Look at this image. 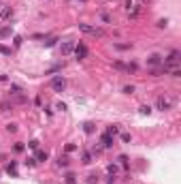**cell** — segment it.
<instances>
[{
    "instance_id": "25",
    "label": "cell",
    "mask_w": 181,
    "mask_h": 184,
    "mask_svg": "<svg viewBox=\"0 0 181 184\" xmlns=\"http://www.w3.org/2000/svg\"><path fill=\"white\" fill-rule=\"evenodd\" d=\"M0 54H2V56H11V47H5V45H0Z\"/></svg>"
},
{
    "instance_id": "38",
    "label": "cell",
    "mask_w": 181,
    "mask_h": 184,
    "mask_svg": "<svg viewBox=\"0 0 181 184\" xmlns=\"http://www.w3.org/2000/svg\"><path fill=\"white\" fill-rule=\"evenodd\" d=\"M56 109H60V111H66V105H64V103H58V105H56Z\"/></svg>"
},
{
    "instance_id": "16",
    "label": "cell",
    "mask_w": 181,
    "mask_h": 184,
    "mask_svg": "<svg viewBox=\"0 0 181 184\" xmlns=\"http://www.w3.org/2000/svg\"><path fill=\"white\" fill-rule=\"evenodd\" d=\"M83 131H85L87 135H92V133H94V122H85V124H83Z\"/></svg>"
},
{
    "instance_id": "27",
    "label": "cell",
    "mask_w": 181,
    "mask_h": 184,
    "mask_svg": "<svg viewBox=\"0 0 181 184\" xmlns=\"http://www.w3.org/2000/svg\"><path fill=\"white\" fill-rule=\"evenodd\" d=\"M134 90H137L134 86H124V92H126V94H134Z\"/></svg>"
},
{
    "instance_id": "2",
    "label": "cell",
    "mask_w": 181,
    "mask_h": 184,
    "mask_svg": "<svg viewBox=\"0 0 181 184\" xmlns=\"http://www.w3.org/2000/svg\"><path fill=\"white\" fill-rule=\"evenodd\" d=\"M155 107L160 109V111H168V109L173 107V99H168V97H158Z\"/></svg>"
},
{
    "instance_id": "14",
    "label": "cell",
    "mask_w": 181,
    "mask_h": 184,
    "mask_svg": "<svg viewBox=\"0 0 181 184\" xmlns=\"http://www.w3.org/2000/svg\"><path fill=\"white\" fill-rule=\"evenodd\" d=\"M11 109H13L11 101H0V111H11Z\"/></svg>"
},
{
    "instance_id": "17",
    "label": "cell",
    "mask_w": 181,
    "mask_h": 184,
    "mask_svg": "<svg viewBox=\"0 0 181 184\" xmlns=\"http://www.w3.org/2000/svg\"><path fill=\"white\" fill-rule=\"evenodd\" d=\"M58 165L60 167H68V156H58Z\"/></svg>"
},
{
    "instance_id": "29",
    "label": "cell",
    "mask_w": 181,
    "mask_h": 184,
    "mask_svg": "<svg viewBox=\"0 0 181 184\" xmlns=\"http://www.w3.org/2000/svg\"><path fill=\"white\" fill-rule=\"evenodd\" d=\"M38 144H41V141H38V139H32V141H30V144H28V146H30V148H32V150H38Z\"/></svg>"
},
{
    "instance_id": "1",
    "label": "cell",
    "mask_w": 181,
    "mask_h": 184,
    "mask_svg": "<svg viewBox=\"0 0 181 184\" xmlns=\"http://www.w3.org/2000/svg\"><path fill=\"white\" fill-rule=\"evenodd\" d=\"M77 26H79V30H81V32H85V34H92V36H102V34H104L100 28H94V26L85 24V21H81V24H77Z\"/></svg>"
},
{
    "instance_id": "5",
    "label": "cell",
    "mask_w": 181,
    "mask_h": 184,
    "mask_svg": "<svg viewBox=\"0 0 181 184\" xmlns=\"http://www.w3.org/2000/svg\"><path fill=\"white\" fill-rule=\"evenodd\" d=\"M100 144H102V148H111L113 144H115V137H113V135H109V133H102V137H100Z\"/></svg>"
},
{
    "instance_id": "7",
    "label": "cell",
    "mask_w": 181,
    "mask_h": 184,
    "mask_svg": "<svg viewBox=\"0 0 181 184\" xmlns=\"http://www.w3.org/2000/svg\"><path fill=\"white\" fill-rule=\"evenodd\" d=\"M147 64H149V66H160V64H162V56H160V54H151V56L147 58Z\"/></svg>"
},
{
    "instance_id": "26",
    "label": "cell",
    "mask_w": 181,
    "mask_h": 184,
    "mask_svg": "<svg viewBox=\"0 0 181 184\" xmlns=\"http://www.w3.org/2000/svg\"><path fill=\"white\" fill-rule=\"evenodd\" d=\"M100 19L104 21V24H111V21H113V19H111V15H107V13H100Z\"/></svg>"
},
{
    "instance_id": "39",
    "label": "cell",
    "mask_w": 181,
    "mask_h": 184,
    "mask_svg": "<svg viewBox=\"0 0 181 184\" xmlns=\"http://www.w3.org/2000/svg\"><path fill=\"white\" fill-rule=\"evenodd\" d=\"M13 41H15V47H19V45H21V36H15Z\"/></svg>"
},
{
    "instance_id": "13",
    "label": "cell",
    "mask_w": 181,
    "mask_h": 184,
    "mask_svg": "<svg viewBox=\"0 0 181 184\" xmlns=\"http://www.w3.org/2000/svg\"><path fill=\"white\" fill-rule=\"evenodd\" d=\"M64 182H66V184H77V176H75L73 171H68V173L64 176Z\"/></svg>"
},
{
    "instance_id": "36",
    "label": "cell",
    "mask_w": 181,
    "mask_h": 184,
    "mask_svg": "<svg viewBox=\"0 0 181 184\" xmlns=\"http://www.w3.org/2000/svg\"><path fill=\"white\" fill-rule=\"evenodd\" d=\"M13 150H15V152H21V150H24V144H15Z\"/></svg>"
},
{
    "instance_id": "8",
    "label": "cell",
    "mask_w": 181,
    "mask_h": 184,
    "mask_svg": "<svg viewBox=\"0 0 181 184\" xmlns=\"http://www.w3.org/2000/svg\"><path fill=\"white\" fill-rule=\"evenodd\" d=\"M24 92V88H21L19 84H11V88H9V97H15V94H21Z\"/></svg>"
},
{
    "instance_id": "18",
    "label": "cell",
    "mask_w": 181,
    "mask_h": 184,
    "mask_svg": "<svg viewBox=\"0 0 181 184\" xmlns=\"http://www.w3.org/2000/svg\"><path fill=\"white\" fill-rule=\"evenodd\" d=\"M104 133H109V135H113V137H115V135L119 133V126H115V124H113V126H109V128H107Z\"/></svg>"
},
{
    "instance_id": "3",
    "label": "cell",
    "mask_w": 181,
    "mask_h": 184,
    "mask_svg": "<svg viewBox=\"0 0 181 184\" xmlns=\"http://www.w3.org/2000/svg\"><path fill=\"white\" fill-rule=\"evenodd\" d=\"M51 88H53L56 92H64V88H66V79H64L62 75H56V77L51 79Z\"/></svg>"
},
{
    "instance_id": "40",
    "label": "cell",
    "mask_w": 181,
    "mask_h": 184,
    "mask_svg": "<svg viewBox=\"0 0 181 184\" xmlns=\"http://www.w3.org/2000/svg\"><path fill=\"white\" fill-rule=\"evenodd\" d=\"M81 2H85V0H81Z\"/></svg>"
},
{
    "instance_id": "33",
    "label": "cell",
    "mask_w": 181,
    "mask_h": 184,
    "mask_svg": "<svg viewBox=\"0 0 181 184\" xmlns=\"http://www.w3.org/2000/svg\"><path fill=\"white\" fill-rule=\"evenodd\" d=\"M56 41H58V39H49V41H45V47H53Z\"/></svg>"
},
{
    "instance_id": "12",
    "label": "cell",
    "mask_w": 181,
    "mask_h": 184,
    "mask_svg": "<svg viewBox=\"0 0 181 184\" xmlns=\"http://www.w3.org/2000/svg\"><path fill=\"white\" fill-rule=\"evenodd\" d=\"M11 103H17V105H26V103H28V99L24 97V92H21V94H15V99H13Z\"/></svg>"
},
{
    "instance_id": "19",
    "label": "cell",
    "mask_w": 181,
    "mask_h": 184,
    "mask_svg": "<svg viewBox=\"0 0 181 184\" xmlns=\"http://www.w3.org/2000/svg\"><path fill=\"white\" fill-rule=\"evenodd\" d=\"M113 68H117V71H128L126 64H124V62H119V60H117V62H113Z\"/></svg>"
},
{
    "instance_id": "34",
    "label": "cell",
    "mask_w": 181,
    "mask_h": 184,
    "mask_svg": "<svg viewBox=\"0 0 181 184\" xmlns=\"http://www.w3.org/2000/svg\"><path fill=\"white\" fill-rule=\"evenodd\" d=\"M122 141H124V144H130V135H128V133H122Z\"/></svg>"
},
{
    "instance_id": "20",
    "label": "cell",
    "mask_w": 181,
    "mask_h": 184,
    "mask_svg": "<svg viewBox=\"0 0 181 184\" xmlns=\"http://www.w3.org/2000/svg\"><path fill=\"white\" fill-rule=\"evenodd\" d=\"M34 158H36V160H47V152H43V150H38Z\"/></svg>"
},
{
    "instance_id": "10",
    "label": "cell",
    "mask_w": 181,
    "mask_h": 184,
    "mask_svg": "<svg viewBox=\"0 0 181 184\" xmlns=\"http://www.w3.org/2000/svg\"><path fill=\"white\" fill-rule=\"evenodd\" d=\"M13 34V26L9 24V26H5V28H0V39H7V36H11Z\"/></svg>"
},
{
    "instance_id": "15",
    "label": "cell",
    "mask_w": 181,
    "mask_h": 184,
    "mask_svg": "<svg viewBox=\"0 0 181 184\" xmlns=\"http://www.w3.org/2000/svg\"><path fill=\"white\" fill-rule=\"evenodd\" d=\"M115 49H132V43H113Z\"/></svg>"
},
{
    "instance_id": "23",
    "label": "cell",
    "mask_w": 181,
    "mask_h": 184,
    "mask_svg": "<svg viewBox=\"0 0 181 184\" xmlns=\"http://www.w3.org/2000/svg\"><path fill=\"white\" fill-rule=\"evenodd\" d=\"M83 163H85V165L92 163V154H89V152H83Z\"/></svg>"
},
{
    "instance_id": "6",
    "label": "cell",
    "mask_w": 181,
    "mask_h": 184,
    "mask_svg": "<svg viewBox=\"0 0 181 184\" xmlns=\"http://www.w3.org/2000/svg\"><path fill=\"white\" fill-rule=\"evenodd\" d=\"M73 49H75V43H73V41H66V43H62V47H60L62 56H68Z\"/></svg>"
},
{
    "instance_id": "37",
    "label": "cell",
    "mask_w": 181,
    "mask_h": 184,
    "mask_svg": "<svg viewBox=\"0 0 181 184\" xmlns=\"http://www.w3.org/2000/svg\"><path fill=\"white\" fill-rule=\"evenodd\" d=\"M75 148H77V146H75V144H66V152H73V150H75Z\"/></svg>"
},
{
    "instance_id": "24",
    "label": "cell",
    "mask_w": 181,
    "mask_h": 184,
    "mask_svg": "<svg viewBox=\"0 0 181 184\" xmlns=\"http://www.w3.org/2000/svg\"><path fill=\"white\" fill-rule=\"evenodd\" d=\"M5 128H7L9 133H15V131H17V124H15V122H9V124H7Z\"/></svg>"
},
{
    "instance_id": "21",
    "label": "cell",
    "mask_w": 181,
    "mask_h": 184,
    "mask_svg": "<svg viewBox=\"0 0 181 184\" xmlns=\"http://www.w3.org/2000/svg\"><path fill=\"white\" fill-rule=\"evenodd\" d=\"M141 113H143V116H149V113H151V107L149 105H141V109H139Z\"/></svg>"
},
{
    "instance_id": "22",
    "label": "cell",
    "mask_w": 181,
    "mask_h": 184,
    "mask_svg": "<svg viewBox=\"0 0 181 184\" xmlns=\"http://www.w3.org/2000/svg\"><path fill=\"white\" fill-rule=\"evenodd\" d=\"M139 13H141V7H134V9H132V13H130V19H137V17H139Z\"/></svg>"
},
{
    "instance_id": "31",
    "label": "cell",
    "mask_w": 181,
    "mask_h": 184,
    "mask_svg": "<svg viewBox=\"0 0 181 184\" xmlns=\"http://www.w3.org/2000/svg\"><path fill=\"white\" fill-rule=\"evenodd\" d=\"M119 163H122L124 167H128V156H126V154H122V156H119Z\"/></svg>"
},
{
    "instance_id": "28",
    "label": "cell",
    "mask_w": 181,
    "mask_h": 184,
    "mask_svg": "<svg viewBox=\"0 0 181 184\" xmlns=\"http://www.w3.org/2000/svg\"><path fill=\"white\" fill-rule=\"evenodd\" d=\"M107 171H109L111 176H115V173H117V165H109V167H107Z\"/></svg>"
},
{
    "instance_id": "32",
    "label": "cell",
    "mask_w": 181,
    "mask_h": 184,
    "mask_svg": "<svg viewBox=\"0 0 181 184\" xmlns=\"http://www.w3.org/2000/svg\"><path fill=\"white\" fill-rule=\"evenodd\" d=\"M168 26V19H160L158 21V28H166Z\"/></svg>"
},
{
    "instance_id": "4",
    "label": "cell",
    "mask_w": 181,
    "mask_h": 184,
    "mask_svg": "<svg viewBox=\"0 0 181 184\" xmlns=\"http://www.w3.org/2000/svg\"><path fill=\"white\" fill-rule=\"evenodd\" d=\"M75 56H77V60H85L87 58V47H85V45L83 43H79V45H75Z\"/></svg>"
},
{
    "instance_id": "11",
    "label": "cell",
    "mask_w": 181,
    "mask_h": 184,
    "mask_svg": "<svg viewBox=\"0 0 181 184\" xmlns=\"http://www.w3.org/2000/svg\"><path fill=\"white\" fill-rule=\"evenodd\" d=\"M0 17H2V19H9V17H13V9H11V7L0 9Z\"/></svg>"
},
{
    "instance_id": "35",
    "label": "cell",
    "mask_w": 181,
    "mask_h": 184,
    "mask_svg": "<svg viewBox=\"0 0 181 184\" xmlns=\"http://www.w3.org/2000/svg\"><path fill=\"white\" fill-rule=\"evenodd\" d=\"M87 184H98V178H96V176H89V178H87Z\"/></svg>"
},
{
    "instance_id": "9",
    "label": "cell",
    "mask_w": 181,
    "mask_h": 184,
    "mask_svg": "<svg viewBox=\"0 0 181 184\" xmlns=\"http://www.w3.org/2000/svg\"><path fill=\"white\" fill-rule=\"evenodd\" d=\"M7 173L13 176V178H17V163H15V160H11V163L7 165Z\"/></svg>"
},
{
    "instance_id": "30",
    "label": "cell",
    "mask_w": 181,
    "mask_h": 184,
    "mask_svg": "<svg viewBox=\"0 0 181 184\" xmlns=\"http://www.w3.org/2000/svg\"><path fill=\"white\" fill-rule=\"evenodd\" d=\"M26 165H28V167H34V165H36V158H34V156H30V158L26 160Z\"/></svg>"
}]
</instances>
